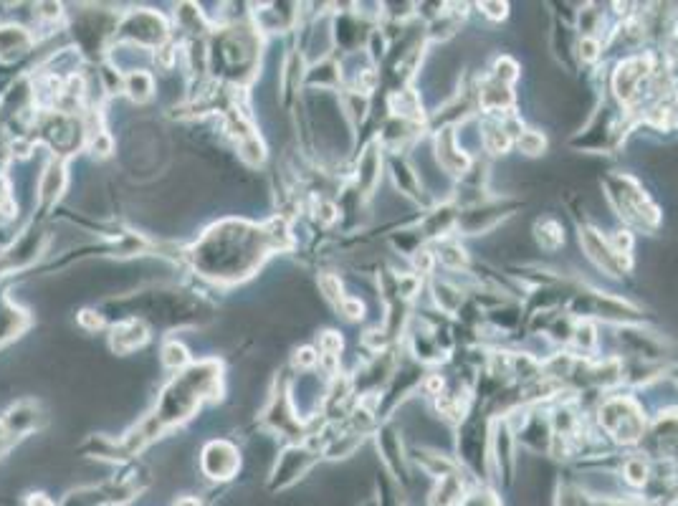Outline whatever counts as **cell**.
<instances>
[{
  "mask_svg": "<svg viewBox=\"0 0 678 506\" xmlns=\"http://www.w3.org/2000/svg\"><path fill=\"white\" fill-rule=\"evenodd\" d=\"M119 31H122L119 38L132 41L137 46H160L167 38V23L160 13L132 11L130 16L122 18Z\"/></svg>",
  "mask_w": 678,
  "mask_h": 506,
  "instance_id": "3",
  "label": "cell"
},
{
  "mask_svg": "<svg viewBox=\"0 0 678 506\" xmlns=\"http://www.w3.org/2000/svg\"><path fill=\"white\" fill-rule=\"evenodd\" d=\"M147 327L137 319H130V322H119L117 327L112 329V337H109V345L117 355H130V352L140 350L142 345L147 342Z\"/></svg>",
  "mask_w": 678,
  "mask_h": 506,
  "instance_id": "4",
  "label": "cell"
},
{
  "mask_svg": "<svg viewBox=\"0 0 678 506\" xmlns=\"http://www.w3.org/2000/svg\"><path fill=\"white\" fill-rule=\"evenodd\" d=\"M284 236V233H281ZM276 228H253L248 223L228 221L210 228L195 243L190 259L203 276L216 281H241L264 261L274 248H281Z\"/></svg>",
  "mask_w": 678,
  "mask_h": 506,
  "instance_id": "1",
  "label": "cell"
},
{
  "mask_svg": "<svg viewBox=\"0 0 678 506\" xmlns=\"http://www.w3.org/2000/svg\"><path fill=\"white\" fill-rule=\"evenodd\" d=\"M66 188V170L61 162H51L38 180V195L41 200H56Z\"/></svg>",
  "mask_w": 678,
  "mask_h": 506,
  "instance_id": "5",
  "label": "cell"
},
{
  "mask_svg": "<svg viewBox=\"0 0 678 506\" xmlns=\"http://www.w3.org/2000/svg\"><path fill=\"white\" fill-rule=\"evenodd\" d=\"M23 506H56V504L46 494H28L26 499H23Z\"/></svg>",
  "mask_w": 678,
  "mask_h": 506,
  "instance_id": "8",
  "label": "cell"
},
{
  "mask_svg": "<svg viewBox=\"0 0 678 506\" xmlns=\"http://www.w3.org/2000/svg\"><path fill=\"white\" fill-rule=\"evenodd\" d=\"M238 469H241V451L231 441L216 438V441L205 443V448L200 451V471L208 481H218V484L231 481Z\"/></svg>",
  "mask_w": 678,
  "mask_h": 506,
  "instance_id": "2",
  "label": "cell"
},
{
  "mask_svg": "<svg viewBox=\"0 0 678 506\" xmlns=\"http://www.w3.org/2000/svg\"><path fill=\"white\" fill-rule=\"evenodd\" d=\"M124 92H127V97H130L132 102L142 104L147 102V99H152V94H155V81H152V76L147 74V71L137 69L132 71V74H127V79H124Z\"/></svg>",
  "mask_w": 678,
  "mask_h": 506,
  "instance_id": "6",
  "label": "cell"
},
{
  "mask_svg": "<svg viewBox=\"0 0 678 506\" xmlns=\"http://www.w3.org/2000/svg\"><path fill=\"white\" fill-rule=\"evenodd\" d=\"M13 441H16V438H13L11 433L6 431V426H3V423H0V456H3V453L8 451V446H11Z\"/></svg>",
  "mask_w": 678,
  "mask_h": 506,
  "instance_id": "9",
  "label": "cell"
},
{
  "mask_svg": "<svg viewBox=\"0 0 678 506\" xmlns=\"http://www.w3.org/2000/svg\"><path fill=\"white\" fill-rule=\"evenodd\" d=\"M190 355L188 350H185V345H180V342H167L165 347H162V365L170 367V370H183L185 365H188Z\"/></svg>",
  "mask_w": 678,
  "mask_h": 506,
  "instance_id": "7",
  "label": "cell"
}]
</instances>
